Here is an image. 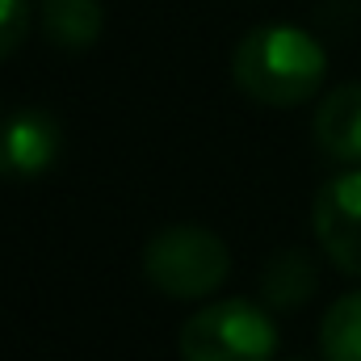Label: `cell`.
Segmentation results:
<instances>
[{"instance_id": "1", "label": "cell", "mask_w": 361, "mask_h": 361, "mask_svg": "<svg viewBox=\"0 0 361 361\" xmlns=\"http://www.w3.org/2000/svg\"><path fill=\"white\" fill-rule=\"evenodd\" d=\"M231 76L235 89L257 105H302L324 85L328 55L319 38L298 25H257L240 38L231 55Z\"/></svg>"}, {"instance_id": "2", "label": "cell", "mask_w": 361, "mask_h": 361, "mask_svg": "<svg viewBox=\"0 0 361 361\" xmlns=\"http://www.w3.org/2000/svg\"><path fill=\"white\" fill-rule=\"evenodd\" d=\"M227 273H231V252L210 227L173 223L143 244V277L164 298L180 302L206 298L227 281Z\"/></svg>"}, {"instance_id": "3", "label": "cell", "mask_w": 361, "mask_h": 361, "mask_svg": "<svg viewBox=\"0 0 361 361\" xmlns=\"http://www.w3.org/2000/svg\"><path fill=\"white\" fill-rule=\"evenodd\" d=\"M177 349L180 361H273L277 328L265 307L248 298H223L185 319Z\"/></svg>"}, {"instance_id": "4", "label": "cell", "mask_w": 361, "mask_h": 361, "mask_svg": "<svg viewBox=\"0 0 361 361\" xmlns=\"http://www.w3.org/2000/svg\"><path fill=\"white\" fill-rule=\"evenodd\" d=\"M324 257L349 277H361V169L332 177L311 210Z\"/></svg>"}, {"instance_id": "5", "label": "cell", "mask_w": 361, "mask_h": 361, "mask_svg": "<svg viewBox=\"0 0 361 361\" xmlns=\"http://www.w3.org/2000/svg\"><path fill=\"white\" fill-rule=\"evenodd\" d=\"M63 152V130L47 109H13L0 118V177H42Z\"/></svg>"}, {"instance_id": "6", "label": "cell", "mask_w": 361, "mask_h": 361, "mask_svg": "<svg viewBox=\"0 0 361 361\" xmlns=\"http://www.w3.org/2000/svg\"><path fill=\"white\" fill-rule=\"evenodd\" d=\"M315 143L336 164H361V80L332 89L315 109Z\"/></svg>"}, {"instance_id": "7", "label": "cell", "mask_w": 361, "mask_h": 361, "mask_svg": "<svg viewBox=\"0 0 361 361\" xmlns=\"http://www.w3.org/2000/svg\"><path fill=\"white\" fill-rule=\"evenodd\" d=\"M315 290H319V269L307 248H281L261 269V298L273 311H298L315 298Z\"/></svg>"}, {"instance_id": "8", "label": "cell", "mask_w": 361, "mask_h": 361, "mask_svg": "<svg viewBox=\"0 0 361 361\" xmlns=\"http://www.w3.org/2000/svg\"><path fill=\"white\" fill-rule=\"evenodd\" d=\"M105 30L101 0H42V34L59 51H89Z\"/></svg>"}, {"instance_id": "9", "label": "cell", "mask_w": 361, "mask_h": 361, "mask_svg": "<svg viewBox=\"0 0 361 361\" xmlns=\"http://www.w3.org/2000/svg\"><path fill=\"white\" fill-rule=\"evenodd\" d=\"M324 361H361V290L336 298L319 324Z\"/></svg>"}, {"instance_id": "10", "label": "cell", "mask_w": 361, "mask_h": 361, "mask_svg": "<svg viewBox=\"0 0 361 361\" xmlns=\"http://www.w3.org/2000/svg\"><path fill=\"white\" fill-rule=\"evenodd\" d=\"M30 34V0H0V59H8Z\"/></svg>"}]
</instances>
